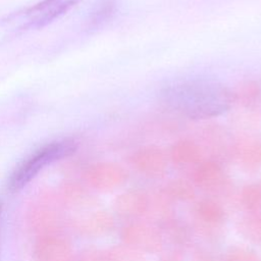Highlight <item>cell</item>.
Wrapping results in <instances>:
<instances>
[{
	"mask_svg": "<svg viewBox=\"0 0 261 261\" xmlns=\"http://www.w3.org/2000/svg\"><path fill=\"white\" fill-rule=\"evenodd\" d=\"M127 171L120 165L108 164L95 172V180L102 188H115L127 179Z\"/></svg>",
	"mask_w": 261,
	"mask_h": 261,
	"instance_id": "cell-10",
	"label": "cell"
},
{
	"mask_svg": "<svg viewBox=\"0 0 261 261\" xmlns=\"http://www.w3.org/2000/svg\"><path fill=\"white\" fill-rule=\"evenodd\" d=\"M233 150L236 157L244 168L256 170L261 166V138H243L234 144Z\"/></svg>",
	"mask_w": 261,
	"mask_h": 261,
	"instance_id": "cell-6",
	"label": "cell"
},
{
	"mask_svg": "<svg viewBox=\"0 0 261 261\" xmlns=\"http://www.w3.org/2000/svg\"><path fill=\"white\" fill-rule=\"evenodd\" d=\"M109 261H146L140 252L126 247L117 248L110 256Z\"/></svg>",
	"mask_w": 261,
	"mask_h": 261,
	"instance_id": "cell-18",
	"label": "cell"
},
{
	"mask_svg": "<svg viewBox=\"0 0 261 261\" xmlns=\"http://www.w3.org/2000/svg\"><path fill=\"white\" fill-rule=\"evenodd\" d=\"M194 181L201 189L216 191L223 186L225 176L221 166L216 161L207 160L198 164L194 172Z\"/></svg>",
	"mask_w": 261,
	"mask_h": 261,
	"instance_id": "cell-7",
	"label": "cell"
},
{
	"mask_svg": "<svg viewBox=\"0 0 261 261\" xmlns=\"http://www.w3.org/2000/svg\"><path fill=\"white\" fill-rule=\"evenodd\" d=\"M169 109L191 119H208L226 112L234 102V94L224 85L205 79L172 82L159 93Z\"/></svg>",
	"mask_w": 261,
	"mask_h": 261,
	"instance_id": "cell-1",
	"label": "cell"
},
{
	"mask_svg": "<svg viewBox=\"0 0 261 261\" xmlns=\"http://www.w3.org/2000/svg\"><path fill=\"white\" fill-rule=\"evenodd\" d=\"M170 158L178 165L199 164L202 159V150L199 145L191 140H180L172 145Z\"/></svg>",
	"mask_w": 261,
	"mask_h": 261,
	"instance_id": "cell-9",
	"label": "cell"
},
{
	"mask_svg": "<svg viewBox=\"0 0 261 261\" xmlns=\"http://www.w3.org/2000/svg\"><path fill=\"white\" fill-rule=\"evenodd\" d=\"M1 212H2V203L0 201V216H1Z\"/></svg>",
	"mask_w": 261,
	"mask_h": 261,
	"instance_id": "cell-21",
	"label": "cell"
},
{
	"mask_svg": "<svg viewBox=\"0 0 261 261\" xmlns=\"http://www.w3.org/2000/svg\"><path fill=\"white\" fill-rule=\"evenodd\" d=\"M117 2L116 0H99L91 10L88 20L87 28L89 30H96L101 25L105 24L111 19L116 11Z\"/></svg>",
	"mask_w": 261,
	"mask_h": 261,
	"instance_id": "cell-11",
	"label": "cell"
},
{
	"mask_svg": "<svg viewBox=\"0 0 261 261\" xmlns=\"http://www.w3.org/2000/svg\"><path fill=\"white\" fill-rule=\"evenodd\" d=\"M77 143L73 139H62L47 143L20 161L8 176L6 188L17 193L27 187L46 166L75 153Z\"/></svg>",
	"mask_w": 261,
	"mask_h": 261,
	"instance_id": "cell-2",
	"label": "cell"
},
{
	"mask_svg": "<svg viewBox=\"0 0 261 261\" xmlns=\"http://www.w3.org/2000/svg\"><path fill=\"white\" fill-rule=\"evenodd\" d=\"M122 239L127 247L140 252L155 254L162 250L163 239L158 229L145 223H130L122 230Z\"/></svg>",
	"mask_w": 261,
	"mask_h": 261,
	"instance_id": "cell-4",
	"label": "cell"
},
{
	"mask_svg": "<svg viewBox=\"0 0 261 261\" xmlns=\"http://www.w3.org/2000/svg\"><path fill=\"white\" fill-rule=\"evenodd\" d=\"M193 261H213V260L209 255H206L204 253H197L194 256Z\"/></svg>",
	"mask_w": 261,
	"mask_h": 261,
	"instance_id": "cell-19",
	"label": "cell"
},
{
	"mask_svg": "<svg viewBox=\"0 0 261 261\" xmlns=\"http://www.w3.org/2000/svg\"><path fill=\"white\" fill-rule=\"evenodd\" d=\"M161 261H181V258L177 253H172V254L165 255L161 259Z\"/></svg>",
	"mask_w": 261,
	"mask_h": 261,
	"instance_id": "cell-20",
	"label": "cell"
},
{
	"mask_svg": "<svg viewBox=\"0 0 261 261\" xmlns=\"http://www.w3.org/2000/svg\"><path fill=\"white\" fill-rule=\"evenodd\" d=\"M238 229L247 240L261 244V215L243 217L238 223Z\"/></svg>",
	"mask_w": 261,
	"mask_h": 261,
	"instance_id": "cell-13",
	"label": "cell"
},
{
	"mask_svg": "<svg viewBox=\"0 0 261 261\" xmlns=\"http://www.w3.org/2000/svg\"><path fill=\"white\" fill-rule=\"evenodd\" d=\"M130 160L135 168L148 177H162L167 170L166 155L160 148L155 146L138 149L132 155Z\"/></svg>",
	"mask_w": 261,
	"mask_h": 261,
	"instance_id": "cell-5",
	"label": "cell"
},
{
	"mask_svg": "<svg viewBox=\"0 0 261 261\" xmlns=\"http://www.w3.org/2000/svg\"><path fill=\"white\" fill-rule=\"evenodd\" d=\"M165 192L169 197L179 201L193 200L196 195L193 185L184 178L170 180L165 187Z\"/></svg>",
	"mask_w": 261,
	"mask_h": 261,
	"instance_id": "cell-14",
	"label": "cell"
},
{
	"mask_svg": "<svg viewBox=\"0 0 261 261\" xmlns=\"http://www.w3.org/2000/svg\"><path fill=\"white\" fill-rule=\"evenodd\" d=\"M81 0H42L30 7L10 13L2 24L12 31L41 29L64 15Z\"/></svg>",
	"mask_w": 261,
	"mask_h": 261,
	"instance_id": "cell-3",
	"label": "cell"
},
{
	"mask_svg": "<svg viewBox=\"0 0 261 261\" xmlns=\"http://www.w3.org/2000/svg\"><path fill=\"white\" fill-rule=\"evenodd\" d=\"M196 212L198 218L209 225H217L224 219L223 208L214 200L203 199L197 203Z\"/></svg>",
	"mask_w": 261,
	"mask_h": 261,
	"instance_id": "cell-12",
	"label": "cell"
},
{
	"mask_svg": "<svg viewBox=\"0 0 261 261\" xmlns=\"http://www.w3.org/2000/svg\"><path fill=\"white\" fill-rule=\"evenodd\" d=\"M224 261H261V259L251 249L233 247L228 250Z\"/></svg>",
	"mask_w": 261,
	"mask_h": 261,
	"instance_id": "cell-17",
	"label": "cell"
},
{
	"mask_svg": "<svg viewBox=\"0 0 261 261\" xmlns=\"http://www.w3.org/2000/svg\"><path fill=\"white\" fill-rule=\"evenodd\" d=\"M242 206L250 211L254 212L261 208V185L258 182H252L246 185L240 195Z\"/></svg>",
	"mask_w": 261,
	"mask_h": 261,
	"instance_id": "cell-15",
	"label": "cell"
},
{
	"mask_svg": "<svg viewBox=\"0 0 261 261\" xmlns=\"http://www.w3.org/2000/svg\"><path fill=\"white\" fill-rule=\"evenodd\" d=\"M115 205L121 215L138 217L148 211L149 198L145 193L139 190H130L121 194L117 198Z\"/></svg>",
	"mask_w": 261,
	"mask_h": 261,
	"instance_id": "cell-8",
	"label": "cell"
},
{
	"mask_svg": "<svg viewBox=\"0 0 261 261\" xmlns=\"http://www.w3.org/2000/svg\"><path fill=\"white\" fill-rule=\"evenodd\" d=\"M261 97V85L256 81H248L244 83L238 93L234 95V100L238 98L244 106L252 107L257 104Z\"/></svg>",
	"mask_w": 261,
	"mask_h": 261,
	"instance_id": "cell-16",
	"label": "cell"
}]
</instances>
